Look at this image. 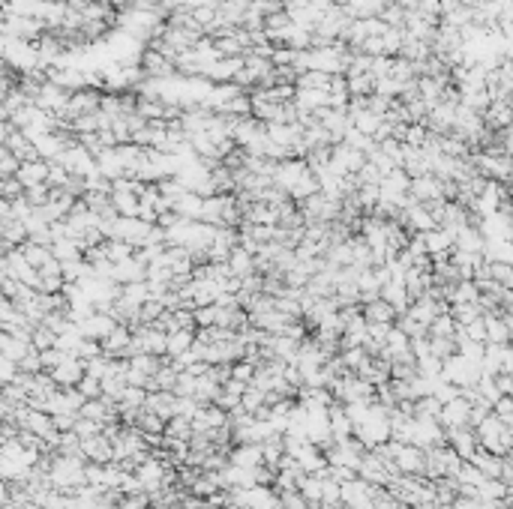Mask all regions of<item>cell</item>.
Segmentation results:
<instances>
[{
    "mask_svg": "<svg viewBox=\"0 0 513 509\" xmlns=\"http://www.w3.org/2000/svg\"><path fill=\"white\" fill-rule=\"evenodd\" d=\"M492 380H495V390H498V396H510V392H513V384H510V375H505V372H498V375H492Z\"/></svg>",
    "mask_w": 513,
    "mask_h": 509,
    "instance_id": "obj_28",
    "label": "cell"
},
{
    "mask_svg": "<svg viewBox=\"0 0 513 509\" xmlns=\"http://www.w3.org/2000/svg\"><path fill=\"white\" fill-rule=\"evenodd\" d=\"M360 315H364L367 324H393L396 321V312L391 303H384L381 297H375L369 303H360Z\"/></svg>",
    "mask_w": 513,
    "mask_h": 509,
    "instance_id": "obj_11",
    "label": "cell"
},
{
    "mask_svg": "<svg viewBox=\"0 0 513 509\" xmlns=\"http://www.w3.org/2000/svg\"><path fill=\"white\" fill-rule=\"evenodd\" d=\"M75 390H79L84 399H99V396H103V380L93 378V375H84L79 384H75Z\"/></svg>",
    "mask_w": 513,
    "mask_h": 509,
    "instance_id": "obj_25",
    "label": "cell"
},
{
    "mask_svg": "<svg viewBox=\"0 0 513 509\" xmlns=\"http://www.w3.org/2000/svg\"><path fill=\"white\" fill-rule=\"evenodd\" d=\"M423 234V249H427L430 261H447V255L454 252V234L444 228H432V231H420Z\"/></svg>",
    "mask_w": 513,
    "mask_h": 509,
    "instance_id": "obj_2",
    "label": "cell"
},
{
    "mask_svg": "<svg viewBox=\"0 0 513 509\" xmlns=\"http://www.w3.org/2000/svg\"><path fill=\"white\" fill-rule=\"evenodd\" d=\"M162 435H166L168 440H190L192 438V426H190V419H183V416H171V419H166Z\"/></svg>",
    "mask_w": 513,
    "mask_h": 509,
    "instance_id": "obj_18",
    "label": "cell"
},
{
    "mask_svg": "<svg viewBox=\"0 0 513 509\" xmlns=\"http://www.w3.org/2000/svg\"><path fill=\"white\" fill-rule=\"evenodd\" d=\"M144 270L147 267L139 264L135 258H127V261H117L111 267V282L117 285H129V282H144Z\"/></svg>",
    "mask_w": 513,
    "mask_h": 509,
    "instance_id": "obj_13",
    "label": "cell"
},
{
    "mask_svg": "<svg viewBox=\"0 0 513 509\" xmlns=\"http://www.w3.org/2000/svg\"><path fill=\"white\" fill-rule=\"evenodd\" d=\"M103 249H105V258H108L111 264L127 261V258H132V252H135L129 243H123V240H105Z\"/></svg>",
    "mask_w": 513,
    "mask_h": 509,
    "instance_id": "obj_22",
    "label": "cell"
},
{
    "mask_svg": "<svg viewBox=\"0 0 513 509\" xmlns=\"http://www.w3.org/2000/svg\"><path fill=\"white\" fill-rule=\"evenodd\" d=\"M486 273H490V279H492L495 285H502V288H510V285H513V267H510V264L486 261Z\"/></svg>",
    "mask_w": 513,
    "mask_h": 509,
    "instance_id": "obj_21",
    "label": "cell"
},
{
    "mask_svg": "<svg viewBox=\"0 0 513 509\" xmlns=\"http://www.w3.org/2000/svg\"><path fill=\"white\" fill-rule=\"evenodd\" d=\"M132 428H139L142 435L147 438V435H162V428H166V419H159L156 414H150V411H139V416H135V426Z\"/></svg>",
    "mask_w": 513,
    "mask_h": 509,
    "instance_id": "obj_17",
    "label": "cell"
},
{
    "mask_svg": "<svg viewBox=\"0 0 513 509\" xmlns=\"http://www.w3.org/2000/svg\"><path fill=\"white\" fill-rule=\"evenodd\" d=\"M456 333V324H454V317H450L447 312L439 315L435 321L427 327V336H454Z\"/></svg>",
    "mask_w": 513,
    "mask_h": 509,
    "instance_id": "obj_24",
    "label": "cell"
},
{
    "mask_svg": "<svg viewBox=\"0 0 513 509\" xmlns=\"http://www.w3.org/2000/svg\"><path fill=\"white\" fill-rule=\"evenodd\" d=\"M379 297H381L384 303H391L396 315H405L408 303H411V300H408V294H405V285L399 282V279H387V282L379 288Z\"/></svg>",
    "mask_w": 513,
    "mask_h": 509,
    "instance_id": "obj_12",
    "label": "cell"
},
{
    "mask_svg": "<svg viewBox=\"0 0 513 509\" xmlns=\"http://www.w3.org/2000/svg\"><path fill=\"white\" fill-rule=\"evenodd\" d=\"M427 339H430V353L439 356L442 363L447 360V356L456 353V339L454 336H427Z\"/></svg>",
    "mask_w": 513,
    "mask_h": 509,
    "instance_id": "obj_20",
    "label": "cell"
},
{
    "mask_svg": "<svg viewBox=\"0 0 513 509\" xmlns=\"http://www.w3.org/2000/svg\"><path fill=\"white\" fill-rule=\"evenodd\" d=\"M225 267H229L231 276H246V273H253V255L241 246H234L229 252V258H225Z\"/></svg>",
    "mask_w": 513,
    "mask_h": 509,
    "instance_id": "obj_15",
    "label": "cell"
},
{
    "mask_svg": "<svg viewBox=\"0 0 513 509\" xmlns=\"http://www.w3.org/2000/svg\"><path fill=\"white\" fill-rule=\"evenodd\" d=\"M48 375H52V380H54V384H57L60 390L75 387V384H79V380L84 378V360H79V356L67 353V356H64V363L54 365Z\"/></svg>",
    "mask_w": 513,
    "mask_h": 509,
    "instance_id": "obj_3",
    "label": "cell"
},
{
    "mask_svg": "<svg viewBox=\"0 0 513 509\" xmlns=\"http://www.w3.org/2000/svg\"><path fill=\"white\" fill-rule=\"evenodd\" d=\"M111 207H115L117 216H132L139 213V195L132 192H111Z\"/></svg>",
    "mask_w": 513,
    "mask_h": 509,
    "instance_id": "obj_19",
    "label": "cell"
},
{
    "mask_svg": "<svg viewBox=\"0 0 513 509\" xmlns=\"http://www.w3.org/2000/svg\"><path fill=\"white\" fill-rule=\"evenodd\" d=\"M139 66H142V72L147 75V78H168V75H174L171 60H166V54H159L156 48H147L144 51Z\"/></svg>",
    "mask_w": 513,
    "mask_h": 509,
    "instance_id": "obj_8",
    "label": "cell"
},
{
    "mask_svg": "<svg viewBox=\"0 0 513 509\" xmlns=\"http://www.w3.org/2000/svg\"><path fill=\"white\" fill-rule=\"evenodd\" d=\"M444 443L454 450L462 462H471V455L478 452V435L471 426H459V428H444Z\"/></svg>",
    "mask_w": 513,
    "mask_h": 509,
    "instance_id": "obj_1",
    "label": "cell"
},
{
    "mask_svg": "<svg viewBox=\"0 0 513 509\" xmlns=\"http://www.w3.org/2000/svg\"><path fill=\"white\" fill-rule=\"evenodd\" d=\"M127 365L132 368V372H139L144 378H154L156 375V368L162 365V356H154V353H135L127 360Z\"/></svg>",
    "mask_w": 513,
    "mask_h": 509,
    "instance_id": "obj_16",
    "label": "cell"
},
{
    "mask_svg": "<svg viewBox=\"0 0 513 509\" xmlns=\"http://www.w3.org/2000/svg\"><path fill=\"white\" fill-rule=\"evenodd\" d=\"M48 177V162L45 159H30V162H18L16 168V180L28 189V186H40Z\"/></svg>",
    "mask_w": 513,
    "mask_h": 509,
    "instance_id": "obj_10",
    "label": "cell"
},
{
    "mask_svg": "<svg viewBox=\"0 0 513 509\" xmlns=\"http://www.w3.org/2000/svg\"><path fill=\"white\" fill-rule=\"evenodd\" d=\"M117 324H115V317L111 315H103V312H93L87 321H81L79 324V333H81V339H91V341H103L111 329H115Z\"/></svg>",
    "mask_w": 513,
    "mask_h": 509,
    "instance_id": "obj_6",
    "label": "cell"
},
{
    "mask_svg": "<svg viewBox=\"0 0 513 509\" xmlns=\"http://www.w3.org/2000/svg\"><path fill=\"white\" fill-rule=\"evenodd\" d=\"M468 402L466 399H459V392L450 402L442 404V411H439V426L442 428H459V426H466L468 423Z\"/></svg>",
    "mask_w": 513,
    "mask_h": 509,
    "instance_id": "obj_5",
    "label": "cell"
},
{
    "mask_svg": "<svg viewBox=\"0 0 513 509\" xmlns=\"http://www.w3.org/2000/svg\"><path fill=\"white\" fill-rule=\"evenodd\" d=\"M174 404H178V396L174 392H166V390H156V392H147L144 396V411L156 414L159 419H171L174 416Z\"/></svg>",
    "mask_w": 513,
    "mask_h": 509,
    "instance_id": "obj_9",
    "label": "cell"
},
{
    "mask_svg": "<svg viewBox=\"0 0 513 509\" xmlns=\"http://www.w3.org/2000/svg\"><path fill=\"white\" fill-rule=\"evenodd\" d=\"M492 416H495L502 426H513V399H510V396H498V399L492 402Z\"/></svg>",
    "mask_w": 513,
    "mask_h": 509,
    "instance_id": "obj_23",
    "label": "cell"
},
{
    "mask_svg": "<svg viewBox=\"0 0 513 509\" xmlns=\"http://www.w3.org/2000/svg\"><path fill=\"white\" fill-rule=\"evenodd\" d=\"M459 333L466 336L468 341H478V345H486V329H483V317H478V321H471L466 327H459Z\"/></svg>",
    "mask_w": 513,
    "mask_h": 509,
    "instance_id": "obj_27",
    "label": "cell"
},
{
    "mask_svg": "<svg viewBox=\"0 0 513 509\" xmlns=\"http://www.w3.org/2000/svg\"><path fill=\"white\" fill-rule=\"evenodd\" d=\"M81 455L84 462L93 464H111V440L105 435H93L81 440Z\"/></svg>",
    "mask_w": 513,
    "mask_h": 509,
    "instance_id": "obj_7",
    "label": "cell"
},
{
    "mask_svg": "<svg viewBox=\"0 0 513 509\" xmlns=\"http://www.w3.org/2000/svg\"><path fill=\"white\" fill-rule=\"evenodd\" d=\"M423 462H427V455H423V447H415V443H405V447L396 452L393 467H396V474L423 476Z\"/></svg>",
    "mask_w": 513,
    "mask_h": 509,
    "instance_id": "obj_4",
    "label": "cell"
},
{
    "mask_svg": "<svg viewBox=\"0 0 513 509\" xmlns=\"http://www.w3.org/2000/svg\"><path fill=\"white\" fill-rule=\"evenodd\" d=\"M192 321H195V329L198 327H217V305H198L192 309Z\"/></svg>",
    "mask_w": 513,
    "mask_h": 509,
    "instance_id": "obj_26",
    "label": "cell"
},
{
    "mask_svg": "<svg viewBox=\"0 0 513 509\" xmlns=\"http://www.w3.org/2000/svg\"><path fill=\"white\" fill-rule=\"evenodd\" d=\"M195 345V329H174L166 339V356H178Z\"/></svg>",
    "mask_w": 513,
    "mask_h": 509,
    "instance_id": "obj_14",
    "label": "cell"
}]
</instances>
